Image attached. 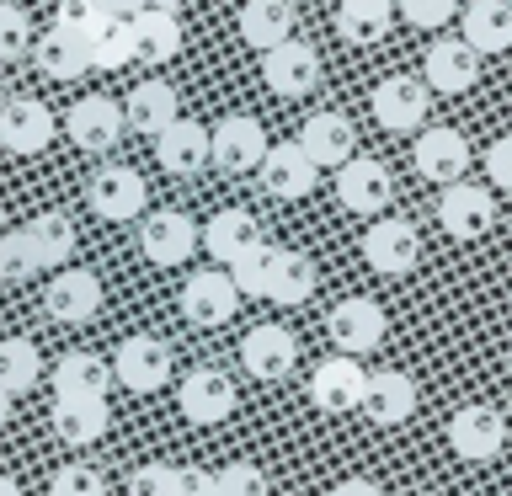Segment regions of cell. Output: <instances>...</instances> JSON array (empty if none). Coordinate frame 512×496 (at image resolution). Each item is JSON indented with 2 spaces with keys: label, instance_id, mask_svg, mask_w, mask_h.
Returning <instances> with one entry per match:
<instances>
[{
  "label": "cell",
  "instance_id": "6da1fadb",
  "mask_svg": "<svg viewBox=\"0 0 512 496\" xmlns=\"http://www.w3.org/2000/svg\"><path fill=\"white\" fill-rule=\"evenodd\" d=\"M112 374L128 395H155L171 384V347L160 336H123L112 352Z\"/></svg>",
  "mask_w": 512,
  "mask_h": 496
},
{
  "label": "cell",
  "instance_id": "7a4b0ae2",
  "mask_svg": "<svg viewBox=\"0 0 512 496\" xmlns=\"http://www.w3.org/2000/svg\"><path fill=\"white\" fill-rule=\"evenodd\" d=\"M208 139H214V166L224 176H246V171H262L267 160V128L246 118V112H230V118H219L214 128H208Z\"/></svg>",
  "mask_w": 512,
  "mask_h": 496
},
{
  "label": "cell",
  "instance_id": "3957f363",
  "mask_svg": "<svg viewBox=\"0 0 512 496\" xmlns=\"http://www.w3.org/2000/svg\"><path fill=\"white\" fill-rule=\"evenodd\" d=\"M262 80H267V91L272 96H310L320 86V54H315V43H304V38H283L278 48H267L262 54Z\"/></svg>",
  "mask_w": 512,
  "mask_h": 496
},
{
  "label": "cell",
  "instance_id": "277c9868",
  "mask_svg": "<svg viewBox=\"0 0 512 496\" xmlns=\"http://www.w3.org/2000/svg\"><path fill=\"white\" fill-rule=\"evenodd\" d=\"M363 390H368V368L347 352H331V358L315 363L310 374V400L320 411L342 416V411H363Z\"/></svg>",
  "mask_w": 512,
  "mask_h": 496
},
{
  "label": "cell",
  "instance_id": "5b68a950",
  "mask_svg": "<svg viewBox=\"0 0 512 496\" xmlns=\"http://www.w3.org/2000/svg\"><path fill=\"white\" fill-rule=\"evenodd\" d=\"M395 198V176L384 160L352 155L347 166H336V203L352 208V214H384Z\"/></svg>",
  "mask_w": 512,
  "mask_h": 496
},
{
  "label": "cell",
  "instance_id": "8992f818",
  "mask_svg": "<svg viewBox=\"0 0 512 496\" xmlns=\"http://www.w3.org/2000/svg\"><path fill=\"white\" fill-rule=\"evenodd\" d=\"M427 80L416 75H390L379 80L374 96H368V107H374V123L390 128V134H416V128L427 123Z\"/></svg>",
  "mask_w": 512,
  "mask_h": 496
},
{
  "label": "cell",
  "instance_id": "52a82bcc",
  "mask_svg": "<svg viewBox=\"0 0 512 496\" xmlns=\"http://www.w3.org/2000/svg\"><path fill=\"white\" fill-rule=\"evenodd\" d=\"M43 310L59 320V326H86V320L102 310V278L91 267H59L43 288Z\"/></svg>",
  "mask_w": 512,
  "mask_h": 496
},
{
  "label": "cell",
  "instance_id": "ba28073f",
  "mask_svg": "<svg viewBox=\"0 0 512 496\" xmlns=\"http://www.w3.org/2000/svg\"><path fill=\"white\" fill-rule=\"evenodd\" d=\"M86 203H91V214H102L112 224H128V219L144 214L150 187H144V176L134 166H102L86 187Z\"/></svg>",
  "mask_w": 512,
  "mask_h": 496
},
{
  "label": "cell",
  "instance_id": "9c48e42d",
  "mask_svg": "<svg viewBox=\"0 0 512 496\" xmlns=\"http://www.w3.org/2000/svg\"><path fill=\"white\" fill-rule=\"evenodd\" d=\"M363 262L384 272V278H400L422 262V235H416L411 219H374L363 235Z\"/></svg>",
  "mask_w": 512,
  "mask_h": 496
},
{
  "label": "cell",
  "instance_id": "30bf717a",
  "mask_svg": "<svg viewBox=\"0 0 512 496\" xmlns=\"http://www.w3.org/2000/svg\"><path fill=\"white\" fill-rule=\"evenodd\" d=\"M240 310V288L230 278V267H203L182 283V315L192 326H224Z\"/></svg>",
  "mask_w": 512,
  "mask_h": 496
},
{
  "label": "cell",
  "instance_id": "8fae6325",
  "mask_svg": "<svg viewBox=\"0 0 512 496\" xmlns=\"http://www.w3.org/2000/svg\"><path fill=\"white\" fill-rule=\"evenodd\" d=\"M438 224L454 240H480L496 224V198L491 187H475V182H448L443 198H438Z\"/></svg>",
  "mask_w": 512,
  "mask_h": 496
},
{
  "label": "cell",
  "instance_id": "7c38bea8",
  "mask_svg": "<svg viewBox=\"0 0 512 496\" xmlns=\"http://www.w3.org/2000/svg\"><path fill=\"white\" fill-rule=\"evenodd\" d=\"M123 128H128V118L112 96H80V102L64 112V134H70L86 155L112 150V144L123 139Z\"/></svg>",
  "mask_w": 512,
  "mask_h": 496
},
{
  "label": "cell",
  "instance_id": "4fadbf2b",
  "mask_svg": "<svg viewBox=\"0 0 512 496\" xmlns=\"http://www.w3.org/2000/svg\"><path fill=\"white\" fill-rule=\"evenodd\" d=\"M139 246H144V256H150L155 267H182L187 256L203 246V230L182 214V208H160V214L144 219Z\"/></svg>",
  "mask_w": 512,
  "mask_h": 496
},
{
  "label": "cell",
  "instance_id": "5bb4252c",
  "mask_svg": "<svg viewBox=\"0 0 512 496\" xmlns=\"http://www.w3.org/2000/svg\"><path fill=\"white\" fill-rule=\"evenodd\" d=\"M502 443H507V422L491 406H459L448 416V448H454L459 459L486 464V459L502 454Z\"/></svg>",
  "mask_w": 512,
  "mask_h": 496
},
{
  "label": "cell",
  "instance_id": "9a60e30c",
  "mask_svg": "<svg viewBox=\"0 0 512 496\" xmlns=\"http://www.w3.org/2000/svg\"><path fill=\"white\" fill-rule=\"evenodd\" d=\"M54 139V112H48L38 96H6L0 107V150L11 155H38Z\"/></svg>",
  "mask_w": 512,
  "mask_h": 496
},
{
  "label": "cell",
  "instance_id": "2e32d148",
  "mask_svg": "<svg viewBox=\"0 0 512 496\" xmlns=\"http://www.w3.org/2000/svg\"><path fill=\"white\" fill-rule=\"evenodd\" d=\"M326 336L336 342V352L363 358V352H374L384 342V310H379L374 299H342L326 315Z\"/></svg>",
  "mask_w": 512,
  "mask_h": 496
},
{
  "label": "cell",
  "instance_id": "e0dca14e",
  "mask_svg": "<svg viewBox=\"0 0 512 496\" xmlns=\"http://www.w3.org/2000/svg\"><path fill=\"white\" fill-rule=\"evenodd\" d=\"M176 406H182L187 422L219 427L224 416L235 411V384H230V374H219V368H192L182 379V390H176Z\"/></svg>",
  "mask_w": 512,
  "mask_h": 496
},
{
  "label": "cell",
  "instance_id": "ac0fdd59",
  "mask_svg": "<svg viewBox=\"0 0 512 496\" xmlns=\"http://www.w3.org/2000/svg\"><path fill=\"white\" fill-rule=\"evenodd\" d=\"M240 363L251 379H288L299 363V342L288 326H251L240 336Z\"/></svg>",
  "mask_w": 512,
  "mask_h": 496
},
{
  "label": "cell",
  "instance_id": "d6986e66",
  "mask_svg": "<svg viewBox=\"0 0 512 496\" xmlns=\"http://www.w3.org/2000/svg\"><path fill=\"white\" fill-rule=\"evenodd\" d=\"M155 160L166 176H198L208 160H214V139H208L203 123L192 118H176L171 128H160L155 134Z\"/></svg>",
  "mask_w": 512,
  "mask_h": 496
},
{
  "label": "cell",
  "instance_id": "ffe728a7",
  "mask_svg": "<svg viewBox=\"0 0 512 496\" xmlns=\"http://www.w3.org/2000/svg\"><path fill=\"white\" fill-rule=\"evenodd\" d=\"M315 182H320V166L299 150V139L272 144V150H267V160H262V187L272 192V198L299 203V198H310V192H315Z\"/></svg>",
  "mask_w": 512,
  "mask_h": 496
},
{
  "label": "cell",
  "instance_id": "44dd1931",
  "mask_svg": "<svg viewBox=\"0 0 512 496\" xmlns=\"http://www.w3.org/2000/svg\"><path fill=\"white\" fill-rule=\"evenodd\" d=\"M299 150L315 160L320 171H336L347 166L352 155H358V134H352V123L342 118V112H310L299 128Z\"/></svg>",
  "mask_w": 512,
  "mask_h": 496
},
{
  "label": "cell",
  "instance_id": "7402d4cb",
  "mask_svg": "<svg viewBox=\"0 0 512 496\" xmlns=\"http://www.w3.org/2000/svg\"><path fill=\"white\" fill-rule=\"evenodd\" d=\"M107 427H112L107 395H54V432H59V443L91 448V443L107 438Z\"/></svg>",
  "mask_w": 512,
  "mask_h": 496
},
{
  "label": "cell",
  "instance_id": "603a6c76",
  "mask_svg": "<svg viewBox=\"0 0 512 496\" xmlns=\"http://www.w3.org/2000/svg\"><path fill=\"white\" fill-rule=\"evenodd\" d=\"M411 160H416V176H422V182L448 187L464 176V166H470V144H464V134H454V128H427V134H416Z\"/></svg>",
  "mask_w": 512,
  "mask_h": 496
},
{
  "label": "cell",
  "instance_id": "cb8c5ba5",
  "mask_svg": "<svg viewBox=\"0 0 512 496\" xmlns=\"http://www.w3.org/2000/svg\"><path fill=\"white\" fill-rule=\"evenodd\" d=\"M480 80V48H470V38H438L427 48V86L443 96H459Z\"/></svg>",
  "mask_w": 512,
  "mask_h": 496
},
{
  "label": "cell",
  "instance_id": "d4e9b609",
  "mask_svg": "<svg viewBox=\"0 0 512 496\" xmlns=\"http://www.w3.org/2000/svg\"><path fill=\"white\" fill-rule=\"evenodd\" d=\"M416 411V379L400 374V368H379L368 374V390H363V416L374 427H400L406 416Z\"/></svg>",
  "mask_w": 512,
  "mask_h": 496
},
{
  "label": "cell",
  "instance_id": "484cf974",
  "mask_svg": "<svg viewBox=\"0 0 512 496\" xmlns=\"http://www.w3.org/2000/svg\"><path fill=\"white\" fill-rule=\"evenodd\" d=\"M48 379H54V395H107L118 374H112L107 358H96V352H64V358L48 368Z\"/></svg>",
  "mask_w": 512,
  "mask_h": 496
},
{
  "label": "cell",
  "instance_id": "4316f807",
  "mask_svg": "<svg viewBox=\"0 0 512 496\" xmlns=\"http://www.w3.org/2000/svg\"><path fill=\"white\" fill-rule=\"evenodd\" d=\"M256 240H262V224H256L246 208H224V214H214L203 224V251L224 267H230L240 251H251Z\"/></svg>",
  "mask_w": 512,
  "mask_h": 496
},
{
  "label": "cell",
  "instance_id": "83f0119b",
  "mask_svg": "<svg viewBox=\"0 0 512 496\" xmlns=\"http://www.w3.org/2000/svg\"><path fill=\"white\" fill-rule=\"evenodd\" d=\"M32 64H38L48 80H80L91 70V48H86V38H75V32L48 27L43 43H32Z\"/></svg>",
  "mask_w": 512,
  "mask_h": 496
},
{
  "label": "cell",
  "instance_id": "f1b7e54d",
  "mask_svg": "<svg viewBox=\"0 0 512 496\" xmlns=\"http://www.w3.org/2000/svg\"><path fill=\"white\" fill-rule=\"evenodd\" d=\"M240 38L246 48H278L283 38H294V6L288 0H246L240 6Z\"/></svg>",
  "mask_w": 512,
  "mask_h": 496
},
{
  "label": "cell",
  "instance_id": "f546056e",
  "mask_svg": "<svg viewBox=\"0 0 512 496\" xmlns=\"http://www.w3.org/2000/svg\"><path fill=\"white\" fill-rule=\"evenodd\" d=\"M128 22H134V59L166 64L182 54V22H176V11H134Z\"/></svg>",
  "mask_w": 512,
  "mask_h": 496
},
{
  "label": "cell",
  "instance_id": "4dcf8cb0",
  "mask_svg": "<svg viewBox=\"0 0 512 496\" xmlns=\"http://www.w3.org/2000/svg\"><path fill=\"white\" fill-rule=\"evenodd\" d=\"M464 38L480 54H502L512 48V6L507 0H470L464 6Z\"/></svg>",
  "mask_w": 512,
  "mask_h": 496
},
{
  "label": "cell",
  "instance_id": "1f68e13d",
  "mask_svg": "<svg viewBox=\"0 0 512 496\" xmlns=\"http://www.w3.org/2000/svg\"><path fill=\"white\" fill-rule=\"evenodd\" d=\"M123 118L134 134H160V128H171L176 123V91L166 86V80H144V86L128 91V107H123Z\"/></svg>",
  "mask_w": 512,
  "mask_h": 496
},
{
  "label": "cell",
  "instance_id": "d6a6232c",
  "mask_svg": "<svg viewBox=\"0 0 512 496\" xmlns=\"http://www.w3.org/2000/svg\"><path fill=\"white\" fill-rule=\"evenodd\" d=\"M310 294H315V262L304 251H278V246H272L267 299L272 304H304Z\"/></svg>",
  "mask_w": 512,
  "mask_h": 496
},
{
  "label": "cell",
  "instance_id": "836d02e7",
  "mask_svg": "<svg viewBox=\"0 0 512 496\" xmlns=\"http://www.w3.org/2000/svg\"><path fill=\"white\" fill-rule=\"evenodd\" d=\"M22 230H27V240H32V251H38L43 267H64V262H70V251H75V224H70V214L48 208V214L27 219Z\"/></svg>",
  "mask_w": 512,
  "mask_h": 496
},
{
  "label": "cell",
  "instance_id": "e575fe53",
  "mask_svg": "<svg viewBox=\"0 0 512 496\" xmlns=\"http://www.w3.org/2000/svg\"><path fill=\"white\" fill-rule=\"evenodd\" d=\"M43 379V358L27 336H6L0 342V390L6 395H27L32 384Z\"/></svg>",
  "mask_w": 512,
  "mask_h": 496
},
{
  "label": "cell",
  "instance_id": "d590c367",
  "mask_svg": "<svg viewBox=\"0 0 512 496\" xmlns=\"http://www.w3.org/2000/svg\"><path fill=\"white\" fill-rule=\"evenodd\" d=\"M86 48H91V70H123L134 59V22L128 16H107L86 38Z\"/></svg>",
  "mask_w": 512,
  "mask_h": 496
},
{
  "label": "cell",
  "instance_id": "8d00e7d4",
  "mask_svg": "<svg viewBox=\"0 0 512 496\" xmlns=\"http://www.w3.org/2000/svg\"><path fill=\"white\" fill-rule=\"evenodd\" d=\"M390 16L395 11H384V6H342L336 11V32L352 43V48H374L390 38Z\"/></svg>",
  "mask_w": 512,
  "mask_h": 496
},
{
  "label": "cell",
  "instance_id": "74e56055",
  "mask_svg": "<svg viewBox=\"0 0 512 496\" xmlns=\"http://www.w3.org/2000/svg\"><path fill=\"white\" fill-rule=\"evenodd\" d=\"M267 272H272V246L256 240L251 251H240L230 262V278L240 288V299H267Z\"/></svg>",
  "mask_w": 512,
  "mask_h": 496
},
{
  "label": "cell",
  "instance_id": "f35d334b",
  "mask_svg": "<svg viewBox=\"0 0 512 496\" xmlns=\"http://www.w3.org/2000/svg\"><path fill=\"white\" fill-rule=\"evenodd\" d=\"M38 272H43V262H38V251H32L27 230L0 235V283H27V278H38Z\"/></svg>",
  "mask_w": 512,
  "mask_h": 496
},
{
  "label": "cell",
  "instance_id": "ab89813d",
  "mask_svg": "<svg viewBox=\"0 0 512 496\" xmlns=\"http://www.w3.org/2000/svg\"><path fill=\"white\" fill-rule=\"evenodd\" d=\"M32 48V22L22 6H11V0H0V64L22 59Z\"/></svg>",
  "mask_w": 512,
  "mask_h": 496
},
{
  "label": "cell",
  "instance_id": "60d3db41",
  "mask_svg": "<svg viewBox=\"0 0 512 496\" xmlns=\"http://www.w3.org/2000/svg\"><path fill=\"white\" fill-rule=\"evenodd\" d=\"M48 496H107V475L91 470V464H64L48 480Z\"/></svg>",
  "mask_w": 512,
  "mask_h": 496
},
{
  "label": "cell",
  "instance_id": "b9f144b4",
  "mask_svg": "<svg viewBox=\"0 0 512 496\" xmlns=\"http://www.w3.org/2000/svg\"><path fill=\"white\" fill-rule=\"evenodd\" d=\"M102 22H107V11L96 6V0H59V6H54V27L75 32V38H91Z\"/></svg>",
  "mask_w": 512,
  "mask_h": 496
},
{
  "label": "cell",
  "instance_id": "7bdbcfd3",
  "mask_svg": "<svg viewBox=\"0 0 512 496\" xmlns=\"http://www.w3.org/2000/svg\"><path fill=\"white\" fill-rule=\"evenodd\" d=\"M128 496H182V470L176 464H139L128 480Z\"/></svg>",
  "mask_w": 512,
  "mask_h": 496
},
{
  "label": "cell",
  "instance_id": "ee69618b",
  "mask_svg": "<svg viewBox=\"0 0 512 496\" xmlns=\"http://www.w3.org/2000/svg\"><path fill=\"white\" fill-rule=\"evenodd\" d=\"M395 6H400V16H406L411 27L432 32V27H448V22H454L459 0H395Z\"/></svg>",
  "mask_w": 512,
  "mask_h": 496
},
{
  "label": "cell",
  "instance_id": "f6af8a7d",
  "mask_svg": "<svg viewBox=\"0 0 512 496\" xmlns=\"http://www.w3.org/2000/svg\"><path fill=\"white\" fill-rule=\"evenodd\" d=\"M219 496H267V475L256 470V464H224L214 475Z\"/></svg>",
  "mask_w": 512,
  "mask_h": 496
},
{
  "label": "cell",
  "instance_id": "bcb514c9",
  "mask_svg": "<svg viewBox=\"0 0 512 496\" xmlns=\"http://www.w3.org/2000/svg\"><path fill=\"white\" fill-rule=\"evenodd\" d=\"M486 176H491V187L512 192V134H507V139H496L491 150H486Z\"/></svg>",
  "mask_w": 512,
  "mask_h": 496
},
{
  "label": "cell",
  "instance_id": "7dc6e473",
  "mask_svg": "<svg viewBox=\"0 0 512 496\" xmlns=\"http://www.w3.org/2000/svg\"><path fill=\"white\" fill-rule=\"evenodd\" d=\"M331 496H384L374 480H363V475H352V480H342V486H336Z\"/></svg>",
  "mask_w": 512,
  "mask_h": 496
},
{
  "label": "cell",
  "instance_id": "c3c4849f",
  "mask_svg": "<svg viewBox=\"0 0 512 496\" xmlns=\"http://www.w3.org/2000/svg\"><path fill=\"white\" fill-rule=\"evenodd\" d=\"M182 0H134V11H176Z\"/></svg>",
  "mask_w": 512,
  "mask_h": 496
},
{
  "label": "cell",
  "instance_id": "681fc988",
  "mask_svg": "<svg viewBox=\"0 0 512 496\" xmlns=\"http://www.w3.org/2000/svg\"><path fill=\"white\" fill-rule=\"evenodd\" d=\"M96 6H102L107 16H128V11H134V0H96Z\"/></svg>",
  "mask_w": 512,
  "mask_h": 496
},
{
  "label": "cell",
  "instance_id": "f907efd6",
  "mask_svg": "<svg viewBox=\"0 0 512 496\" xmlns=\"http://www.w3.org/2000/svg\"><path fill=\"white\" fill-rule=\"evenodd\" d=\"M342 6H384V11H395V0H342Z\"/></svg>",
  "mask_w": 512,
  "mask_h": 496
},
{
  "label": "cell",
  "instance_id": "816d5d0a",
  "mask_svg": "<svg viewBox=\"0 0 512 496\" xmlns=\"http://www.w3.org/2000/svg\"><path fill=\"white\" fill-rule=\"evenodd\" d=\"M0 496H22V486H16L11 475H0Z\"/></svg>",
  "mask_w": 512,
  "mask_h": 496
},
{
  "label": "cell",
  "instance_id": "f5cc1de1",
  "mask_svg": "<svg viewBox=\"0 0 512 496\" xmlns=\"http://www.w3.org/2000/svg\"><path fill=\"white\" fill-rule=\"evenodd\" d=\"M6 422H11V395L0 390V427H6Z\"/></svg>",
  "mask_w": 512,
  "mask_h": 496
},
{
  "label": "cell",
  "instance_id": "db71d44e",
  "mask_svg": "<svg viewBox=\"0 0 512 496\" xmlns=\"http://www.w3.org/2000/svg\"><path fill=\"white\" fill-rule=\"evenodd\" d=\"M0 235H6V208H0Z\"/></svg>",
  "mask_w": 512,
  "mask_h": 496
},
{
  "label": "cell",
  "instance_id": "11a10c76",
  "mask_svg": "<svg viewBox=\"0 0 512 496\" xmlns=\"http://www.w3.org/2000/svg\"><path fill=\"white\" fill-rule=\"evenodd\" d=\"M507 374H512V347H507Z\"/></svg>",
  "mask_w": 512,
  "mask_h": 496
},
{
  "label": "cell",
  "instance_id": "9f6ffc18",
  "mask_svg": "<svg viewBox=\"0 0 512 496\" xmlns=\"http://www.w3.org/2000/svg\"><path fill=\"white\" fill-rule=\"evenodd\" d=\"M0 107H6V86H0Z\"/></svg>",
  "mask_w": 512,
  "mask_h": 496
},
{
  "label": "cell",
  "instance_id": "6f0895ef",
  "mask_svg": "<svg viewBox=\"0 0 512 496\" xmlns=\"http://www.w3.org/2000/svg\"><path fill=\"white\" fill-rule=\"evenodd\" d=\"M507 230H512V219H507Z\"/></svg>",
  "mask_w": 512,
  "mask_h": 496
}]
</instances>
